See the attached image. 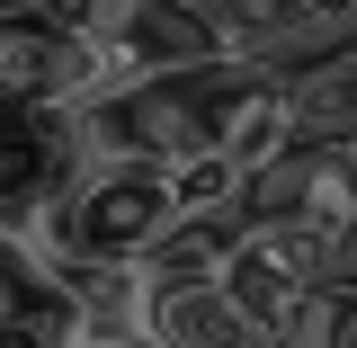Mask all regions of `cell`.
I'll return each instance as SVG.
<instances>
[{
  "mask_svg": "<svg viewBox=\"0 0 357 348\" xmlns=\"http://www.w3.org/2000/svg\"><path fill=\"white\" fill-rule=\"evenodd\" d=\"M178 197L161 161H134V152H81V170L63 179V197L36 215L45 259H152V241L170 232ZM27 232V241H36Z\"/></svg>",
  "mask_w": 357,
  "mask_h": 348,
  "instance_id": "6da1fadb",
  "label": "cell"
},
{
  "mask_svg": "<svg viewBox=\"0 0 357 348\" xmlns=\"http://www.w3.org/2000/svg\"><path fill=\"white\" fill-rule=\"evenodd\" d=\"M98 45L36 0H0V107H81L98 98Z\"/></svg>",
  "mask_w": 357,
  "mask_h": 348,
  "instance_id": "7a4b0ae2",
  "label": "cell"
},
{
  "mask_svg": "<svg viewBox=\"0 0 357 348\" xmlns=\"http://www.w3.org/2000/svg\"><path fill=\"white\" fill-rule=\"evenodd\" d=\"M232 206L250 223H304V232H349V143H277L241 170Z\"/></svg>",
  "mask_w": 357,
  "mask_h": 348,
  "instance_id": "3957f363",
  "label": "cell"
},
{
  "mask_svg": "<svg viewBox=\"0 0 357 348\" xmlns=\"http://www.w3.org/2000/svg\"><path fill=\"white\" fill-rule=\"evenodd\" d=\"M81 170V126L72 107H0V232H36V215Z\"/></svg>",
  "mask_w": 357,
  "mask_h": 348,
  "instance_id": "277c9868",
  "label": "cell"
},
{
  "mask_svg": "<svg viewBox=\"0 0 357 348\" xmlns=\"http://www.w3.org/2000/svg\"><path fill=\"white\" fill-rule=\"evenodd\" d=\"M134 331L152 348H268L241 312L223 304L215 277H152L143 286V312H134Z\"/></svg>",
  "mask_w": 357,
  "mask_h": 348,
  "instance_id": "5b68a950",
  "label": "cell"
},
{
  "mask_svg": "<svg viewBox=\"0 0 357 348\" xmlns=\"http://www.w3.org/2000/svg\"><path fill=\"white\" fill-rule=\"evenodd\" d=\"M63 321H72L63 304H18L0 312V348H63Z\"/></svg>",
  "mask_w": 357,
  "mask_h": 348,
  "instance_id": "8992f818",
  "label": "cell"
},
{
  "mask_svg": "<svg viewBox=\"0 0 357 348\" xmlns=\"http://www.w3.org/2000/svg\"><path fill=\"white\" fill-rule=\"evenodd\" d=\"M63 348H152L143 331H89V321H63Z\"/></svg>",
  "mask_w": 357,
  "mask_h": 348,
  "instance_id": "52a82bcc",
  "label": "cell"
}]
</instances>
